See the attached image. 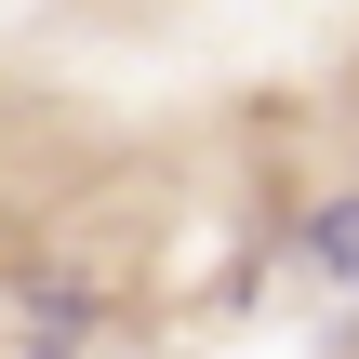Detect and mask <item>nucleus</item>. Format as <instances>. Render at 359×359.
I'll use <instances>...</instances> for the list:
<instances>
[{"instance_id":"f257e3e1","label":"nucleus","mask_w":359,"mask_h":359,"mask_svg":"<svg viewBox=\"0 0 359 359\" xmlns=\"http://www.w3.org/2000/svg\"><path fill=\"white\" fill-rule=\"evenodd\" d=\"M306 266H320L333 293H359V187H333V200L306 213Z\"/></svg>"}]
</instances>
